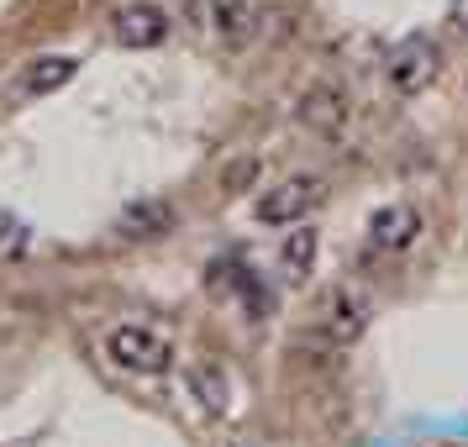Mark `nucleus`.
Instances as JSON below:
<instances>
[{"mask_svg":"<svg viewBox=\"0 0 468 447\" xmlns=\"http://www.w3.org/2000/svg\"><path fill=\"white\" fill-rule=\"evenodd\" d=\"M111 32H116V43L132 48V53H143V48H164L169 43V11L164 5H153V0H132V5H122L116 16H111Z\"/></svg>","mask_w":468,"mask_h":447,"instance_id":"4","label":"nucleus"},{"mask_svg":"<svg viewBox=\"0 0 468 447\" xmlns=\"http://www.w3.org/2000/svg\"><path fill=\"white\" fill-rule=\"evenodd\" d=\"M211 22L227 43H253V37H263V22H269V16H263L258 0H216Z\"/></svg>","mask_w":468,"mask_h":447,"instance_id":"8","label":"nucleus"},{"mask_svg":"<svg viewBox=\"0 0 468 447\" xmlns=\"http://www.w3.org/2000/svg\"><path fill=\"white\" fill-rule=\"evenodd\" d=\"M74 74H80V69H74V59H64V53H48V59H37V64H27L22 90H27V95H53V90H64Z\"/></svg>","mask_w":468,"mask_h":447,"instance_id":"10","label":"nucleus"},{"mask_svg":"<svg viewBox=\"0 0 468 447\" xmlns=\"http://www.w3.org/2000/svg\"><path fill=\"white\" fill-rule=\"evenodd\" d=\"M316 253H321V237L316 227H295V232L284 237V248H279V269L290 279H305L316 269Z\"/></svg>","mask_w":468,"mask_h":447,"instance_id":"11","label":"nucleus"},{"mask_svg":"<svg viewBox=\"0 0 468 447\" xmlns=\"http://www.w3.org/2000/svg\"><path fill=\"white\" fill-rule=\"evenodd\" d=\"M106 358L111 368H122L132 379H158L174 368V342L153 326H137V321H122L106 332Z\"/></svg>","mask_w":468,"mask_h":447,"instance_id":"1","label":"nucleus"},{"mask_svg":"<svg viewBox=\"0 0 468 447\" xmlns=\"http://www.w3.org/2000/svg\"><path fill=\"white\" fill-rule=\"evenodd\" d=\"M169 227H174V206L169 200H137V206L122 211L116 237H122V242H153V237H164Z\"/></svg>","mask_w":468,"mask_h":447,"instance_id":"9","label":"nucleus"},{"mask_svg":"<svg viewBox=\"0 0 468 447\" xmlns=\"http://www.w3.org/2000/svg\"><path fill=\"white\" fill-rule=\"evenodd\" d=\"M232 447H248V442H232Z\"/></svg>","mask_w":468,"mask_h":447,"instance_id":"14","label":"nucleus"},{"mask_svg":"<svg viewBox=\"0 0 468 447\" xmlns=\"http://www.w3.org/2000/svg\"><path fill=\"white\" fill-rule=\"evenodd\" d=\"M437 69H442V53H437V43L416 37V43H400L395 53H389V64H384V80L400 90V95H421V90L437 80Z\"/></svg>","mask_w":468,"mask_h":447,"instance_id":"5","label":"nucleus"},{"mask_svg":"<svg viewBox=\"0 0 468 447\" xmlns=\"http://www.w3.org/2000/svg\"><path fill=\"white\" fill-rule=\"evenodd\" d=\"M27 248H32L27 221H16V216L0 211V263H16V258H27Z\"/></svg>","mask_w":468,"mask_h":447,"instance_id":"12","label":"nucleus"},{"mask_svg":"<svg viewBox=\"0 0 468 447\" xmlns=\"http://www.w3.org/2000/svg\"><path fill=\"white\" fill-rule=\"evenodd\" d=\"M347 116H353V106H347V90H337V85H316L300 101V122L316 137H337L347 127Z\"/></svg>","mask_w":468,"mask_h":447,"instance_id":"7","label":"nucleus"},{"mask_svg":"<svg viewBox=\"0 0 468 447\" xmlns=\"http://www.w3.org/2000/svg\"><path fill=\"white\" fill-rule=\"evenodd\" d=\"M368 332V300L363 290L353 284H337L332 295H326V311H321V337L326 342H358Z\"/></svg>","mask_w":468,"mask_h":447,"instance_id":"6","label":"nucleus"},{"mask_svg":"<svg viewBox=\"0 0 468 447\" xmlns=\"http://www.w3.org/2000/svg\"><path fill=\"white\" fill-rule=\"evenodd\" d=\"M258 179V158H237L232 174H227V190H242V185H253Z\"/></svg>","mask_w":468,"mask_h":447,"instance_id":"13","label":"nucleus"},{"mask_svg":"<svg viewBox=\"0 0 468 447\" xmlns=\"http://www.w3.org/2000/svg\"><path fill=\"white\" fill-rule=\"evenodd\" d=\"M321 200H326V179H316V174H290L284 185L258 195L253 216L263 227H295L300 216H311Z\"/></svg>","mask_w":468,"mask_h":447,"instance_id":"2","label":"nucleus"},{"mask_svg":"<svg viewBox=\"0 0 468 447\" xmlns=\"http://www.w3.org/2000/svg\"><path fill=\"white\" fill-rule=\"evenodd\" d=\"M426 232V211L421 206H410V200H395V206H384V211L368 216V248L379 258H400L410 253Z\"/></svg>","mask_w":468,"mask_h":447,"instance_id":"3","label":"nucleus"}]
</instances>
